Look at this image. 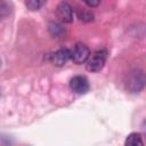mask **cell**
I'll return each mask as SVG.
<instances>
[{"label": "cell", "mask_w": 146, "mask_h": 146, "mask_svg": "<svg viewBox=\"0 0 146 146\" xmlns=\"http://www.w3.org/2000/svg\"><path fill=\"white\" fill-rule=\"evenodd\" d=\"M46 1L47 0H25V6L27 7V9L35 11L39 10L46 3Z\"/></svg>", "instance_id": "obj_8"}, {"label": "cell", "mask_w": 146, "mask_h": 146, "mask_svg": "<svg viewBox=\"0 0 146 146\" xmlns=\"http://www.w3.org/2000/svg\"><path fill=\"white\" fill-rule=\"evenodd\" d=\"M89 7H97L100 3V0H82Z\"/></svg>", "instance_id": "obj_12"}, {"label": "cell", "mask_w": 146, "mask_h": 146, "mask_svg": "<svg viewBox=\"0 0 146 146\" xmlns=\"http://www.w3.org/2000/svg\"><path fill=\"white\" fill-rule=\"evenodd\" d=\"M71 57V52L67 48H60L58 50H56L55 52H52L49 57V60L51 64H54L55 66H64L67 60Z\"/></svg>", "instance_id": "obj_6"}, {"label": "cell", "mask_w": 146, "mask_h": 146, "mask_svg": "<svg viewBox=\"0 0 146 146\" xmlns=\"http://www.w3.org/2000/svg\"><path fill=\"white\" fill-rule=\"evenodd\" d=\"M56 16L63 23H72L73 22V9L70 3L66 1H62L56 7Z\"/></svg>", "instance_id": "obj_4"}, {"label": "cell", "mask_w": 146, "mask_h": 146, "mask_svg": "<svg viewBox=\"0 0 146 146\" xmlns=\"http://www.w3.org/2000/svg\"><path fill=\"white\" fill-rule=\"evenodd\" d=\"M70 52H71L70 59H72L75 64H82V63L87 62V59L90 56V50H89L88 46L84 43H81V42L76 43L72 48V50H70Z\"/></svg>", "instance_id": "obj_2"}, {"label": "cell", "mask_w": 146, "mask_h": 146, "mask_svg": "<svg viewBox=\"0 0 146 146\" xmlns=\"http://www.w3.org/2000/svg\"><path fill=\"white\" fill-rule=\"evenodd\" d=\"M49 32L51 35H56V36H59L62 33H63V29L59 24H56V23H50L49 24Z\"/></svg>", "instance_id": "obj_9"}, {"label": "cell", "mask_w": 146, "mask_h": 146, "mask_svg": "<svg viewBox=\"0 0 146 146\" xmlns=\"http://www.w3.org/2000/svg\"><path fill=\"white\" fill-rule=\"evenodd\" d=\"M144 73L141 71H135L131 73V75L128 79L127 88L131 92H138L144 87Z\"/></svg>", "instance_id": "obj_5"}, {"label": "cell", "mask_w": 146, "mask_h": 146, "mask_svg": "<svg viewBox=\"0 0 146 146\" xmlns=\"http://www.w3.org/2000/svg\"><path fill=\"white\" fill-rule=\"evenodd\" d=\"M124 145H127V146H137V145H140L141 146V145H144V143L141 140L140 133H137V132L130 133L127 137V139L124 141Z\"/></svg>", "instance_id": "obj_7"}, {"label": "cell", "mask_w": 146, "mask_h": 146, "mask_svg": "<svg viewBox=\"0 0 146 146\" xmlns=\"http://www.w3.org/2000/svg\"><path fill=\"white\" fill-rule=\"evenodd\" d=\"M70 88L73 92H75L78 95H84L89 91L90 86H89L87 78H84L82 75H76V76H73L71 79Z\"/></svg>", "instance_id": "obj_3"}, {"label": "cell", "mask_w": 146, "mask_h": 146, "mask_svg": "<svg viewBox=\"0 0 146 146\" xmlns=\"http://www.w3.org/2000/svg\"><path fill=\"white\" fill-rule=\"evenodd\" d=\"M106 58H107V52L105 49L97 50L96 52H94L92 56H89V58L87 59V70L90 72L100 71L105 65Z\"/></svg>", "instance_id": "obj_1"}, {"label": "cell", "mask_w": 146, "mask_h": 146, "mask_svg": "<svg viewBox=\"0 0 146 146\" xmlns=\"http://www.w3.org/2000/svg\"><path fill=\"white\" fill-rule=\"evenodd\" d=\"M0 65H1V59H0Z\"/></svg>", "instance_id": "obj_13"}, {"label": "cell", "mask_w": 146, "mask_h": 146, "mask_svg": "<svg viewBox=\"0 0 146 146\" xmlns=\"http://www.w3.org/2000/svg\"><path fill=\"white\" fill-rule=\"evenodd\" d=\"M78 15H79V18H80L81 21H91V19H92V14L87 13V11H84V10H82V13L79 10V11H78Z\"/></svg>", "instance_id": "obj_11"}, {"label": "cell", "mask_w": 146, "mask_h": 146, "mask_svg": "<svg viewBox=\"0 0 146 146\" xmlns=\"http://www.w3.org/2000/svg\"><path fill=\"white\" fill-rule=\"evenodd\" d=\"M9 13H10V9H9L8 3L5 2L3 0H0V18L8 16Z\"/></svg>", "instance_id": "obj_10"}]
</instances>
